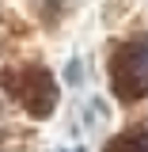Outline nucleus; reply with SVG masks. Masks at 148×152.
<instances>
[{
	"mask_svg": "<svg viewBox=\"0 0 148 152\" xmlns=\"http://www.w3.org/2000/svg\"><path fill=\"white\" fill-rule=\"evenodd\" d=\"M103 152H148V129H129L118 133L114 141H106Z\"/></svg>",
	"mask_w": 148,
	"mask_h": 152,
	"instance_id": "3",
	"label": "nucleus"
},
{
	"mask_svg": "<svg viewBox=\"0 0 148 152\" xmlns=\"http://www.w3.org/2000/svg\"><path fill=\"white\" fill-rule=\"evenodd\" d=\"M61 152H65V148H61Z\"/></svg>",
	"mask_w": 148,
	"mask_h": 152,
	"instance_id": "7",
	"label": "nucleus"
},
{
	"mask_svg": "<svg viewBox=\"0 0 148 152\" xmlns=\"http://www.w3.org/2000/svg\"><path fill=\"white\" fill-rule=\"evenodd\" d=\"M61 4H65V0H42V8H38V15L46 19V23H53V19H57V12H61Z\"/></svg>",
	"mask_w": 148,
	"mask_h": 152,
	"instance_id": "5",
	"label": "nucleus"
},
{
	"mask_svg": "<svg viewBox=\"0 0 148 152\" xmlns=\"http://www.w3.org/2000/svg\"><path fill=\"white\" fill-rule=\"evenodd\" d=\"M76 152H84V148H76Z\"/></svg>",
	"mask_w": 148,
	"mask_h": 152,
	"instance_id": "6",
	"label": "nucleus"
},
{
	"mask_svg": "<svg viewBox=\"0 0 148 152\" xmlns=\"http://www.w3.org/2000/svg\"><path fill=\"white\" fill-rule=\"evenodd\" d=\"M4 88H8V95L12 99H19L23 103V110L31 114V118H50L53 114V107H57V80L42 65H27V69H12V72H4Z\"/></svg>",
	"mask_w": 148,
	"mask_h": 152,
	"instance_id": "2",
	"label": "nucleus"
},
{
	"mask_svg": "<svg viewBox=\"0 0 148 152\" xmlns=\"http://www.w3.org/2000/svg\"><path fill=\"white\" fill-rule=\"evenodd\" d=\"M80 72H84V65H80V57H72V61L65 65V84H69V88H80V84H84Z\"/></svg>",
	"mask_w": 148,
	"mask_h": 152,
	"instance_id": "4",
	"label": "nucleus"
},
{
	"mask_svg": "<svg viewBox=\"0 0 148 152\" xmlns=\"http://www.w3.org/2000/svg\"><path fill=\"white\" fill-rule=\"evenodd\" d=\"M110 91L118 103H137L148 95V38L118 46L110 57Z\"/></svg>",
	"mask_w": 148,
	"mask_h": 152,
	"instance_id": "1",
	"label": "nucleus"
}]
</instances>
